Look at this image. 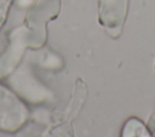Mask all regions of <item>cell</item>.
<instances>
[{
    "mask_svg": "<svg viewBox=\"0 0 155 137\" xmlns=\"http://www.w3.org/2000/svg\"><path fill=\"white\" fill-rule=\"evenodd\" d=\"M41 137H73L71 130L67 124H59L50 130H47Z\"/></svg>",
    "mask_w": 155,
    "mask_h": 137,
    "instance_id": "cell-3",
    "label": "cell"
},
{
    "mask_svg": "<svg viewBox=\"0 0 155 137\" xmlns=\"http://www.w3.org/2000/svg\"><path fill=\"white\" fill-rule=\"evenodd\" d=\"M121 137H153V136L143 121H140L137 118H130L125 121L122 126Z\"/></svg>",
    "mask_w": 155,
    "mask_h": 137,
    "instance_id": "cell-2",
    "label": "cell"
},
{
    "mask_svg": "<svg viewBox=\"0 0 155 137\" xmlns=\"http://www.w3.org/2000/svg\"><path fill=\"white\" fill-rule=\"evenodd\" d=\"M10 4H11V0H0V28L2 27V24L6 19Z\"/></svg>",
    "mask_w": 155,
    "mask_h": 137,
    "instance_id": "cell-4",
    "label": "cell"
},
{
    "mask_svg": "<svg viewBox=\"0 0 155 137\" xmlns=\"http://www.w3.org/2000/svg\"><path fill=\"white\" fill-rule=\"evenodd\" d=\"M29 118V110L22 99L0 84V130L15 132L22 129Z\"/></svg>",
    "mask_w": 155,
    "mask_h": 137,
    "instance_id": "cell-1",
    "label": "cell"
}]
</instances>
